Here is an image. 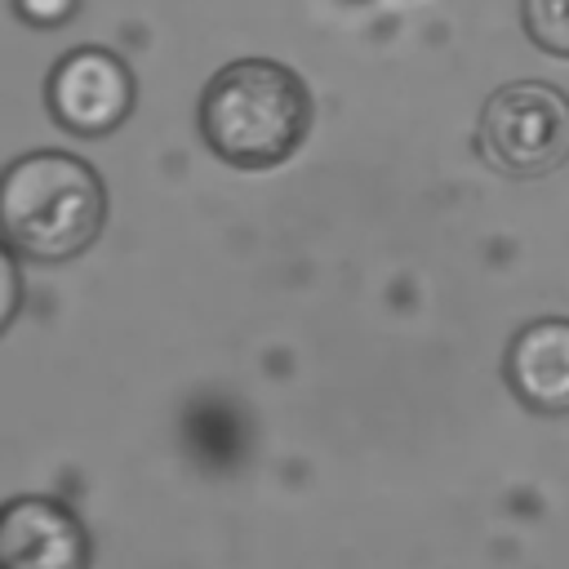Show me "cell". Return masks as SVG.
<instances>
[{"label": "cell", "instance_id": "obj_7", "mask_svg": "<svg viewBox=\"0 0 569 569\" xmlns=\"http://www.w3.org/2000/svg\"><path fill=\"white\" fill-rule=\"evenodd\" d=\"M520 22L542 53L569 58V0H520Z\"/></svg>", "mask_w": 569, "mask_h": 569}, {"label": "cell", "instance_id": "obj_5", "mask_svg": "<svg viewBox=\"0 0 569 569\" xmlns=\"http://www.w3.org/2000/svg\"><path fill=\"white\" fill-rule=\"evenodd\" d=\"M89 542L80 520L40 493L0 507V569H84Z\"/></svg>", "mask_w": 569, "mask_h": 569}, {"label": "cell", "instance_id": "obj_8", "mask_svg": "<svg viewBox=\"0 0 569 569\" xmlns=\"http://www.w3.org/2000/svg\"><path fill=\"white\" fill-rule=\"evenodd\" d=\"M18 302H22V276L13 267V253L0 244V333L9 329V320L18 316Z\"/></svg>", "mask_w": 569, "mask_h": 569}, {"label": "cell", "instance_id": "obj_1", "mask_svg": "<svg viewBox=\"0 0 569 569\" xmlns=\"http://www.w3.org/2000/svg\"><path fill=\"white\" fill-rule=\"evenodd\" d=\"M107 196L98 173L62 151H31L0 173V240L36 262H62L102 231Z\"/></svg>", "mask_w": 569, "mask_h": 569}, {"label": "cell", "instance_id": "obj_6", "mask_svg": "<svg viewBox=\"0 0 569 569\" xmlns=\"http://www.w3.org/2000/svg\"><path fill=\"white\" fill-rule=\"evenodd\" d=\"M507 382L538 413H569V320H529L507 347Z\"/></svg>", "mask_w": 569, "mask_h": 569}, {"label": "cell", "instance_id": "obj_3", "mask_svg": "<svg viewBox=\"0 0 569 569\" xmlns=\"http://www.w3.org/2000/svg\"><path fill=\"white\" fill-rule=\"evenodd\" d=\"M480 156L507 178H542L569 160V98L542 80L489 93L476 129Z\"/></svg>", "mask_w": 569, "mask_h": 569}, {"label": "cell", "instance_id": "obj_2", "mask_svg": "<svg viewBox=\"0 0 569 569\" xmlns=\"http://www.w3.org/2000/svg\"><path fill=\"white\" fill-rule=\"evenodd\" d=\"M311 124L307 84L267 58L222 67L200 98L204 142L236 169H271L289 160Z\"/></svg>", "mask_w": 569, "mask_h": 569}, {"label": "cell", "instance_id": "obj_9", "mask_svg": "<svg viewBox=\"0 0 569 569\" xmlns=\"http://www.w3.org/2000/svg\"><path fill=\"white\" fill-rule=\"evenodd\" d=\"M13 4L36 27H58V22H67L76 13V0H13Z\"/></svg>", "mask_w": 569, "mask_h": 569}, {"label": "cell", "instance_id": "obj_4", "mask_svg": "<svg viewBox=\"0 0 569 569\" xmlns=\"http://www.w3.org/2000/svg\"><path fill=\"white\" fill-rule=\"evenodd\" d=\"M133 107L129 67L107 49H71L49 76V111L62 129L98 138L116 129Z\"/></svg>", "mask_w": 569, "mask_h": 569}]
</instances>
